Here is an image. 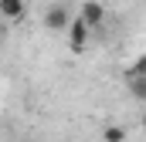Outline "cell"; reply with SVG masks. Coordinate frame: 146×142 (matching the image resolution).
<instances>
[{"mask_svg":"<svg viewBox=\"0 0 146 142\" xmlns=\"http://www.w3.org/2000/svg\"><path fill=\"white\" fill-rule=\"evenodd\" d=\"M65 34H68V47H72L75 54H82V51L88 47V37H92V27H88V24H85L82 17H75V20H72V27H68Z\"/></svg>","mask_w":146,"mask_h":142,"instance_id":"cell-1","label":"cell"},{"mask_svg":"<svg viewBox=\"0 0 146 142\" xmlns=\"http://www.w3.org/2000/svg\"><path fill=\"white\" fill-rule=\"evenodd\" d=\"M72 10L65 7V3H54V7H48V14H44V24L51 27V31H68L72 27Z\"/></svg>","mask_w":146,"mask_h":142,"instance_id":"cell-2","label":"cell"},{"mask_svg":"<svg viewBox=\"0 0 146 142\" xmlns=\"http://www.w3.org/2000/svg\"><path fill=\"white\" fill-rule=\"evenodd\" d=\"M78 17L95 31V27H102V20H106V7H102L99 0H85V3H82V10H78Z\"/></svg>","mask_w":146,"mask_h":142,"instance_id":"cell-3","label":"cell"},{"mask_svg":"<svg viewBox=\"0 0 146 142\" xmlns=\"http://www.w3.org/2000/svg\"><path fill=\"white\" fill-rule=\"evenodd\" d=\"M27 3L24 0H0V20H24Z\"/></svg>","mask_w":146,"mask_h":142,"instance_id":"cell-4","label":"cell"},{"mask_svg":"<svg viewBox=\"0 0 146 142\" xmlns=\"http://www.w3.org/2000/svg\"><path fill=\"white\" fill-rule=\"evenodd\" d=\"M126 78H146V54H139V58L126 68Z\"/></svg>","mask_w":146,"mask_h":142,"instance_id":"cell-5","label":"cell"},{"mask_svg":"<svg viewBox=\"0 0 146 142\" xmlns=\"http://www.w3.org/2000/svg\"><path fill=\"white\" fill-rule=\"evenodd\" d=\"M102 139L106 142H126V129H122V125H106Z\"/></svg>","mask_w":146,"mask_h":142,"instance_id":"cell-6","label":"cell"},{"mask_svg":"<svg viewBox=\"0 0 146 142\" xmlns=\"http://www.w3.org/2000/svg\"><path fill=\"white\" fill-rule=\"evenodd\" d=\"M129 81V91L139 98V102H146V78H126Z\"/></svg>","mask_w":146,"mask_h":142,"instance_id":"cell-7","label":"cell"},{"mask_svg":"<svg viewBox=\"0 0 146 142\" xmlns=\"http://www.w3.org/2000/svg\"><path fill=\"white\" fill-rule=\"evenodd\" d=\"M0 41H3V24H0Z\"/></svg>","mask_w":146,"mask_h":142,"instance_id":"cell-8","label":"cell"},{"mask_svg":"<svg viewBox=\"0 0 146 142\" xmlns=\"http://www.w3.org/2000/svg\"><path fill=\"white\" fill-rule=\"evenodd\" d=\"M143 129H146V115H143Z\"/></svg>","mask_w":146,"mask_h":142,"instance_id":"cell-9","label":"cell"}]
</instances>
